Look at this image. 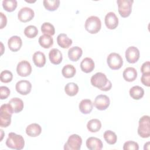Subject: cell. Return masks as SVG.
I'll return each mask as SVG.
<instances>
[{
	"label": "cell",
	"instance_id": "6da1fadb",
	"mask_svg": "<svg viewBox=\"0 0 150 150\" xmlns=\"http://www.w3.org/2000/svg\"><path fill=\"white\" fill-rule=\"evenodd\" d=\"M91 84L101 91H109L112 87L111 82L107 79L106 75L101 72L94 74L90 79Z\"/></svg>",
	"mask_w": 150,
	"mask_h": 150
},
{
	"label": "cell",
	"instance_id": "7a4b0ae2",
	"mask_svg": "<svg viewBox=\"0 0 150 150\" xmlns=\"http://www.w3.org/2000/svg\"><path fill=\"white\" fill-rule=\"evenodd\" d=\"M6 145L13 149L21 150L25 146V141L21 135L16 134L15 132H10L6 140Z\"/></svg>",
	"mask_w": 150,
	"mask_h": 150
},
{
	"label": "cell",
	"instance_id": "3957f363",
	"mask_svg": "<svg viewBox=\"0 0 150 150\" xmlns=\"http://www.w3.org/2000/svg\"><path fill=\"white\" fill-rule=\"evenodd\" d=\"M13 113L12 109L9 103L4 104L0 108V126L7 127L11 122L12 114Z\"/></svg>",
	"mask_w": 150,
	"mask_h": 150
},
{
	"label": "cell",
	"instance_id": "277c9868",
	"mask_svg": "<svg viewBox=\"0 0 150 150\" xmlns=\"http://www.w3.org/2000/svg\"><path fill=\"white\" fill-rule=\"evenodd\" d=\"M86 30L91 34L98 33L101 28V22L100 18L96 16L88 17L84 24Z\"/></svg>",
	"mask_w": 150,
	"mask_h": 150
},
{
	"label": "cell",
	"instance_id": "5b68a950",
	"mask_svg": "<svg viewBox=\"0 0 150 150\" xmlns=\"http://www.w3.org/2000/svg\"><path fill=\"white\" fill-rule=\"evenodd\" d=\"M138 134L143 138H149L150 136L149 116L143 115L139 120Z\"/></svg>",
	"mask_w": 150,
	"mask_h": 150
},
{
	"label": "cell",
	"instance_id": "8992f818",
	"mask_svg": "<svg viewBox=\"0 0 150 150\" xmlns=\"http://www.w3.org/2000/svg\"><path fill=\"white\" fill-rule=\"evenodd\" d=\"M133 2L132 0H117L118 11L121 17L127 18L130 15Z\"/></svg>",
	"mask_w": 150,
	"mask_h": 150
},
{
	"label": "cell",
	"instance_id": "52a82bcc",
	"mask_svg": "<svg viewBox=\"0 0 150 150\" xmlns=\"http://www.w3.org/2000/svg\"><path fill=\"white\" fill-rule=\"evenodd\" d=\"M82 144V139L77 134H72L69 137L64 145L65 150H79Z\"/></svg>",
	"mask_w": 150,
	"mask_h": 150
},
{
	"label": "cell",
	"instance_id": "ba28073f",
	"mask_svg": "<svg viewBox=\"0 0 150 150\" xmlns=\"http://www.w3.org/2000/svg\"><path fill=\"white\" fill-rule=\"evenodd\" d=\"M107 62L109 67L112 70L120 69L123 64L122 57L118 53L115 52L108 54L107 58Z\"/></svg>",
	"mask_w": 150,
	"mask_h": 150
},
{
	"label": "cell",
	"instance_id": "9c48e42d",
	"mask_svg": "<svg viewBox=\"0 0 150 150\" xmlns=\"http://www.w3.org/2000/svg\"><path fill=\"white\" fill-rule=\"evenodd\" d=\"M110 100L109 97L104 94L98 95L94 100L93 105L95 107L100 111L106 110L110 105Z\"/></svg>",
	"mask_w": 150,
	"mask_h": 150
},
{
	"label": "cell",
	"instance_id": "30bf717a",
	"mask_svg": "<svg viewBox=\"0 0 150 150\" xmlns=\"http://www.w3.org/2000/svg\"><path fill=\"white\" fill-rule=\"evenodd\" d=\"M16 72L21 77H27L32 73V66L30 63L26 60H22L18 63L16 66Z\"/></svg>",
	"mask_w": 150,
	"mask_h": 150
},
{
	"label": "cell",
	"instance_id": "8fae6325",
	"mask_svg": "<svg viewBox=\"0 0 150 150\" xmlns=\"http://www.w3.org/2000/svg\"><path fill=\"white\" fill-rule=\"evenodd\" d=\"M35 16L34 11L29 7L22 8L18 12V18L22 22H28L31 21Z\"/></svg>",
	"mask_w": 150,
	"mask_h": 150
},
{
	"label": "cell",
	"instance_id": "7c38bea8",
	"mask_svg": "<svg viewBox=\"0 0 150 150\" xmlns=\"http://www.w3.org/2000/svg\"><path fill=\"white\" fill-rule=\"evenodd\" d=\"M125 58L127 61L129 63H135L139 59V50L137 47L129 46L125 51Z\"/></svg>",
	"mask_w": 150,
	"mask_h": 150
},
{
	"label": "cell",
	"instance_id": "4fadbf2b",
	"mask_svg": "<svg viewBox=\"0 0 150 150\" xmlns=\"http://www.w3.org/2000/svg\"><path fill=\"white\" fill-rule=\"evenodd\" d=\"M15 89L20 94L25 96L31 91L32 84L28 80H22L16 83L15 85Z\"/></svg>",
	"mask_w": 150,
	"mask_h": 150
},
{
	"label": "cell",
	"instance_id": "5bb4252c",
	"mask_svg": "<svg viewBox=\"0 0 150 150\" xmlns=\"http://www.w3.org/2000/svg\"><path fill=\"white\" fill-rule=\"evenodd\" d=\"M104 22L106 27L109 29H114L118 25V18L113 12H110L106 14Z\"/></svg>",
	"mask_w": 150,
	"mask_h": 150
},
{
	"label": "cell",
	"instance_id": "9a60e30c",
	"mask_svg": "<svg viewBox=\"0 0 150 150\" xmlns=\"http://www.w3.org/2000/svg\"><path fill=\"white\" fill-rule=\"evenodd\" d=\"M87 148L90 150H100L103 148V142L98 138L91 137L87 138L86 142Z\"/></svg>",
	"mask_w": 150,
	"mask_h": 150
},
{
	"label": "cell",
	"instance_id": "2e32d148",
	"mask_svg": "<svg viewBox=\"0 0 150 150\" xmlns=\"http://www.w3.org/2000/svg\"><path fill=\"white\" fill-rule=\"evenodd\" d=\"M22 45V39L18 36H12L8 39V46L9 49L12 52L18 51L21 48Z\"/></svg>",
	"mask_w": 150,
	"mask_h": 150
},
{
	"label": "cell",
	"instance_id": "e0dca14e",
	"mask_svg": "<svg viewBox=\"0 0 150 150\" xmlns=\"http://www.w3.org/2000/svg\"><path fill=\"white\" fill-rule=\"evenodd\" d=\"M49 58L52 64H59L63 59L62 53L58 49H52L49 53Z\"/></svg>",
	"mask_w": 150,
	"mask_h": 150
},
{
	"label": "cell",
	"instance_id": "ac0fdd59",
	"mask_svg": "<svg viewBox=\"0 0 150 150\" xmlns=\"http://www.w3.org/2000/svg\"><path fill=\"white\" fill-rule=\"evenodd\" d=\"M94 62L90 57H85L80 63V68L81 70L86 73L91 72L94 70Z\"/></svg>",
	"mask_w": 150,
	"mask_h": 150
},
{
	"label": "cell",
	"instance_id": "d6986e66",
	"mask_svg": "<svg viewBox=\"0 0 150 150\" xmlns=\"http://www.w3.org/2000/svg\"><path fill=\"white\" fill-rule=\"evenodd\" d=\"M80 112L84 114H90L93 108V103L90 99L82 100L79 105Z\"/></svg>",
	"mask_w": 150,
	"mask_h": 150
},
{
	"label": "cell",
	"instance_id": "ffe728a7",
	"mask_svg": "<svg viewBox=\"0 0 150 150\" xmlns=\"http://www.w3.org/2000/svg\"><path fill=\"white\" fill-rule=\"evenodd\" d=\"M83 54V50L79 46H73L68 50V57L72 62H77L80 59Z\"/></svg>",
	"mask_w": 150,
	"mask_h": 150
},
{
	"label": "cell",
	"instance_id": "44dd1931",
	"mask_svg": "<svg viewBox=\"0 0 150 150\" xmlns=\"http://www.w3.org/2000/svg\"><path fill=\"white\" fill-rule=\"evenodd\" d=\"M42 132V128L40 125L36 123H32L29 125L26 128V134L30 137L39 136Z\"/></svg>",
	"mask_w": 150,
	"mask_h": 150
},
{
	"label": "cell",
	"instance_id": "7402d4cb",
	"mask_svg": "<svg viewBox=\"0 0 150 150\" xmlns=\"http://www.w3.org/2000/svg\"><path fill=\"white\" fill-rule=\"evenodd\" d=\"M122 76L125 81L128 82L133 81L137 77V70L132 67H127L122 73Z\"/></svg>",
	"mask_w": 150,
	"mask_h": 150
},
{
	"label": "cell",
	"instance_id": "603a6c76",
	"mask_svg": "<svg viewBox=\"0 0 150 150\" xmlns=\"http://www.w3.org/2000/svg\"><path fill=\"white\" fill-rule=\"evenodd\" d=\"M57 42L59 46L63 49L69 48L72 45V40L65 33H60L57 37Z\"/></svg>",
	"mask_w": 150,
	"mask_h": 150
},
{
	"label": "cell",
	"instance_id": "cb8c5ba5",
	"mask_svg": "<svg viewBox=\"0 0 150 150\" xmlns=\"http://www.w3.org/2000/svg\"><path fill=\"white\" fill-rule=\"evenodd\" d=\"M13 112V113H18L22 111L23 108V101L18 97H14L11 98L8 103Z\"/></svg>",
	"mask_w": 150,
	"mask_h": 150
},
{
	"label": "cell",
	"instance_id": "d4e9b609",
	"mask_svg": "<svg viewBox=\"0 0 150 150\" xmlns=\"http://www.w3.org/2000/svg\"><path fill=\"white\" fill-rule=\"evenodd\" d=\"M32 60L35 65L38 67H42L46 64L45 55L40 51H38L34 53L32 56Z\"/></svg>",
	"mask_w": 150,
	"mask_h": 150
},
{
	"label": "cell",
	"instance_id": "484cf974",
	"mask_svg": "<svg viewBox=\"0 0 150 150\" xmlns=\"http://www.w3.org/2000/svg\"><path fill=\"white\" fill-rule=\"evenodd\" d=\"M129 95L134 100H139L142 98L144 95V90L139 86H135L129 90Z\"/></svg>",
	"mask_w": 150,
	"mask_h": 150
},
{
	"label": "cell",
	"instance_id": "4316f807",
	"mask_svg": "<svg viewBox=\"0 0 150 150\" xmlns=\"http://www.w3.org/2000/svg\"><path fill=\"white\" fill-rule=\"evenodd\" d=\"M39 45L45 49H49L53 45V39L51 36L47 35H41L38 40Z\"/></svg>",
	"mask_w": 150,
	"mask_h": 150
},
{
	"label": "cell",
	"instance_id": "83f0119b",
	"mask_svg": "<svg viewBox=\"0 0 150 150\" xmlns=\"http://www.w3.org/2000/svg\"><path fill=\"white\" fill-rule=\"evenodd\" d=\"M87 128L91 132H98L101 128V122L98 119H91L88 121Z\"/></svg>",
	"mask_w": 150,
	"mask_h": 150
},
{
	"label": "cell",
	"instance_id": "f1b7e54d",
	"mask_svg": "<svg viewBox=\"0 0 150 150\" xmlns=\"http://www.w3.org/2000/svg\"><path fill=\"white\" fill-rule=\"evenodd\" d=\"M64 91L69 96H74L79 92V86L75 83H68L64 87Z\"/></svg>",
	"mask_w": 150,
	"mask_h": 150
},
{
	"label": "cell",
	"instance_id": "f546056e",
	"mask_svg": "<svg viewBox=\"0 0 150 150\" xmlns=\"http://www.w3.org/2000/svg\"><path fill=\"white\" fill-rule=\"evenodd\" d=\"M76 73V68L74 67V66L71 64L65 65L62 70V73L63 77L67 79L74 77Z\"/></svg>",
	"mask_w": 150,
	"mask_h": 150
},
{
	"label": "cell",
	"instance_id": "4dcf8cb0",
	"mask_svg": "<svg viewBox=\"0 0 150 150\" xmlns=\"http://www.w3.org/2000/svg\"><path fill=\"white\" fill-rule=\"evenodd\" d=\"M44 7L49 11H56L60 5L59 0H44L43 1Z\"/></svg>",
	"mask_w": 150,
	"mask_h": 150
},
{
	"label": "cell",
	"instance_id": "1f68e13d",
	"mask_svg": "<svg viewBox=\"0 0 150 150\" xmlns=\"http://www.w3.org/2000/svg\"><path fill=\"white\" fill-rule=\"evenodd\" d=\"M103 136L106 142L110 145L115 144L117 141V136L116 134L111 130L105 131Z\"/></svg>",
	"mask_w": 150,
	"mask_h": 150
},
{
	"label": "cell",
	"instance_id": "d6a6232c",
	"mask_svg": "<svg viewBox=\"0 0 150 150\" xmlns=\"http://www.w3.org/2000/svg\"><path fill=\"white\" fill-rule=\"evenodd\" d=\"M41 31L45 35L53 36L55 33L54 26L49 22H44L41 26Z\"/></svg>",
	"mask_w": 150,
	"mask_h": 150
},
{
	"label": "cell",
	"instance_id": "836d02e7",
	"mask_svg": "<svg viewBox=\"0 0 150 150\" xmlns=\"http://www.w3.org/2000/svg\"><path fill=\"white\" fill-rule=\"evenodd\" d=\"M3 8L7 12H11L15 10L17 7L16 0H4L2 1Z\"/></svg>",
	"mask_w": 150,
	"mask_h": 150
},
{
	"label": "cell",
	"instance_id": "e575fe53",
	"mask_svg": "<svg viewBox=\"0 0 150 150\" xmlns=\"http://www.w3.org/2000/svg\"><path fill=\"white\" fill-rule=\"evenodd\" d=\"M24 34L28 38H34L38 34V29L34 25H29L25 28Z\"/></svg>",
	"mask_w": 150,
	"mask_h": 150
},
{
	"label": "cell",
	"instance_id": "d590c367",
	"mask_svg": "<svg viewBox=\"0 0 150 150\" xmlns=\"http://www.w3.org/2000/svg\"><path fill=\"white\" fill-rule=\"evenodd\" d=\"M13 78V74L11 71L8 70H5L1 73L0 79L2 83H8L12 81Z\"/></svg>",
	"mask_w": 150,
	"mask_h": 150
},
{
	"label": "cell",
	"instance_id": "8d00e7d4",
	"mask_svg": "<svg viewBox=\"0 0 150 150\" xmlns=\"http://www.w3.org/2000/svg\"><path fill=\"white\" fill-rule=\"evenodd\" d=\"M124 150H138V144L133 141H128L125 142L123 145Z\"/></svg>",
	"mask_w": 150,
	"mask_h": 150
},
{
	"label": "cell",
	"instance_id": "74e56055",
	"mask_svg": "<svg viewBox=\"0 0 150 150\" xmlns=\"http://www.w3.org/2000/svg\"><path fill=\"white\" fill-rule=\"evenodd\" d=\"M10 95V90L6 86L0 87V98L1 100L6 99Z\"/></svg>",
	"mask_w": 150,
	"mask_h": 150
},
{
	"label": "cell",
	"instance_id": "f35d334b",
	"mask_svg": "<svg viewBox=\"0 0 150 150\" xmlns=\"http://www.w3.org/2000/svg\"><path fill=\"white\" fill-rule=\"evenodd\" d=\"M141 83L145 86H150V73L142 74L141 78Z\"/></svg>",
	"mask_w": 150,
	"mask_h": 150
},
{
	"label": "cell",
	"instance_id": "ab89813d",
	"mask_svg": "<svg viewBox=\"0 0 150 150\" xmlns=\"http://www.w3.org/2000/svg\"><path fill=\"white\" fill-rule=\"evenodd\" d=\"M141 71L142 74L150 73V62L149 61H146L142 64Z\"/></svg>",
	"mask_w": 150,
	"mask_h": 150
},
{
	"label": "cell",
	"instance_id": "60d3db41",
	"mask_svg": "<svg viewBox=\"0 0 150 150\" xmlns=\"http://www.w3.org/2000/svg\"><path fill=\"white\" fill-rule=\"evenodd\" d=\"M0 17H1L0 29H3L6 25L7 18H6V15L2 12H0Z\"/></svg>",
	"mask_w": 150,
	"mask_h": 150
},
{
	"label": "cell",
	"instance_id": "b9f144b4",
	"mask_svg": "<svg viewBox=\"0 0 150 150\" xmlns=\"http://www.w3.org/2000/svg\"><path fill=\"white\" fill-rule=\"evenodd\" d=\"M144 146H146V147H144V149L145 150V149L149 150V142H146V144H145Z\"/></svg>",
	"mask_w": 150,
	"mask_h": 150
},
{
	"label": "cell",
	"instance_id": "7bdbcfd3",
	"mask_svg": "<svg viewBox=\"0 0 150 150\" xmlns=\"http://www.w3.org/2000/svg\"><path fill=\"white\" fill-rule=\"evenodd\" d=\"M1 54H2L3 53H4V50H3L4 45H3V43L2 42H1Z\"/></svg>",
	"mask_w": 150,
	"mask_h": 150
},
{
	"label": "cell",
	"instance_id": "ee69618b",
	"mask_svg": "<svg viewBox=\"0 0 150 150\" xmlns=\"http://www.w3.org/2000/svg\"><path fill=\"white\" fill-rule=\"evenodd\" d=\"M0 131H1V132H2V134H1V139H0V141H2V138H3V134H2V133H3V132H4V131L2 130V129H0Z\"/></svg>",
	"mask_w": 150,
	"mask_h": 150
}]
</instances>
